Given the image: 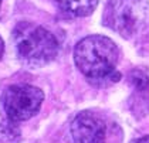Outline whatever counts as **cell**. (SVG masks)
Segmentation results:
<instances>
[{"instance_id":"8992f818","label":"cell","mask_w":149,"mask_h":143,"mask_svg":"<svg viewBox=\"0 0 149 143\" xmlns=\"http://www.w3.org/2000/svg\"><path fill=\"white\" fill-rule=\"evenodd\" d=\"M54 1L64 13L77 17L91 14L98 4V0H54Z\"/></svg>"},{"instance_id":"3957f363","label":"cell","mask_w":149,"mask_h":143,"mask_svg":"<svg viewBox=\"0 0 149 143\" xmlns=\"http://www.w3.org/2000/svg\"><path fill=\"white\" fill-rule=\"evenodd\" d=\"M104 23L115 33L129 38L149 23V1L109 0L104 11Z\"/></svg>"},{"instance_id":"6da1fadb","label":"cell","mask_w":149,"mask_h":143,"mask_svg":"<svg viewBox=\"0 0 149 143\" xmlns=\"http://www.w3.org/2000/svg\"><path fill=\"white\" fill-rule=\"evenodd\" d=\"M119 50L114 41L105 35H88L82 38L74 50V61L81 72L91 81L111 79L119 75L115 71Z\"/></svg>"},{"instance_id":"277c9868","label":"cell","mask_w":149,"mask_h":143,"mask_svg":"<svg viewBox=\"0 0 149 143\" xmlns=\"http://www.w3.org/2000/svg\"><path fill=\"white\" fill-rule=\"evenodd\" d=\"M44 101L43 91L29 84H16L6 89L3 106L7 118L13 122H22L33 118L40 110Z\"/></svg>"},{"instance_id":"ba28073f","label":"cell","mask_w":149,"mask_h":143,"mask_svg":"<svg viewBox=\"0 0 149 143\" xmlns=\"http://www.w3.org/2000/svg\"><path fill=\"white\" fill-rule=\"evenodd\" d=\"M131 143H149V136H143V137H139L136 140H134V142Z\"/></svg>"},{"instance_id":"30bf717a","label":"cell","mask_w":149,"mask_h":143,"mask_svg":"<svg viewBox=\"0 0 149 143\" xmlns=\"http://www.w3.org/2000/svg\"><path fill=\"white\" fill-rule=\"evenodd\" d=\"M0 4H1V0H0Z\"/></svg>"},{"instance_id":"52a82bcc","label":"cell","mask_w":149,"mask_h":143,"mask_svg":"<svg viewBox=\"0 0 149 143\" xmlns=\"http://www.w3.org/2000/svg\"><path fill=\"white\" fill-rule=\"evenodd\" d=\"M134 82H135V85L138 87H146L149 84V77L148 74H145V72H139V71H135L134 72Z\"/></svg>"},{"instance_id":"5b68a950","label":"cell","mask_w":149,"mask_h":143,"mask_svg":"<svg viewBox=\"0 0 149 143\" xmlns=\"http://www.w3.org/2000/svg\"><path fill=\"white\" fill-rule=\"evenodd\" d=\"M71 135L75 143H104L107 137V126L98 115L85 110L72 119Z\"/></svg>"},{"instance_id":"7a4b0ae2","label":"cell","mask_w":149,"mask_h":143,"mask_svg":"<svg viewBox=\"0 0 149 143\" xmlns=\"http://www.w3.org/2000/svg\"><path fill=\"white\" fill-rule=\"evenodd\" d=\"M13 44L17 58L29 67L46 65L58 54V41L53 33L29 22L14 27Z\"/></svg>"},{"instance_id":"9c48e42d","label":"cell","mask_w":149,"mask_h":143,"mask_svg":"<svg viewBox=\"0 0 149 143\" xmlns=\"http://www.w3.org/2000/svg\"><path fill=\"white\" fill-rule=\"evenodd\" d=\"M3 53H4V43H3V38L0 37V60L3 57Z\"/></svg>"}]
</instances>
